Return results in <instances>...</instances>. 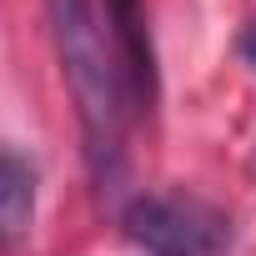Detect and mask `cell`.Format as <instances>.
Segmentation results:
<instances>
[{"label": "cell", "instance_id": "1", "mask_svg": "<svg viewBox=\"0 0 256 256\" xmlns=\"http://www.w3.org/2000/svg\"><path fill=\"white\" fill-rule=\"evenodd\" d=\"M50 36H56V56H60L76 116H80L90 176L106 186L120 176L126 116L136 106L131 86H126L120 50L106 30V16L96 10V0H50Z\"/></svg>", "mask_w": 256, "mask_h": 256}, {"label": "cell", "instance_id": "2", "mask_svg": "<svg viewBox=\"0 0 256 256\" xmlns=\"http://www.w3.org/2000/svg\"><path fill=\"white\" fill-rule=\"evenodd\" d=\"M120 231L146 256H226L231 221L196 196H131L120 206Z\"/></svg>", "mask_w": 256, "mask_h": 256}, {"label": "cell", "instance_id": "3", "mask_svg": "<svg viewBox=\"0 0 256 256\" xmlns=\"http://www.w3.org/2000/svg\"><path fill=\"white\" fill-rule=\"evenodd\" d=\"M100 10H106V30L120 50L131 100L151 110V100H156V50H151V30H146V6L141 0H100Z\"/></svg>", "mask_w": 256, "mask_h": 256}, {"label": "cell", "instance_id": "4", "mask_svg": "<svg viewBox=\"0 0 256 256\" xmlns=\"http://www.w3.org/2000/svg\"><path fill=\"white\" fill-rule=\"evenodd\" d=\"M36 221V166L0 146V251H16Z\"/></svg>", "mask_w": 256, "mask_h": 256}, {"label": "cell", "instance_id": "5", "mask_svg": "<svg viewBox=\"0 0 256 256\" xmlns=\"http://www.w3.org/2000/svg\"><path fill=\"white\" fill-rule=\"evenodd\" d=\"M241 50H246V56H251V60H256V26H251V30H246V40H241Z\"/></svg>", "mask_w": 256, "mask_h": 256}]
</instances>
